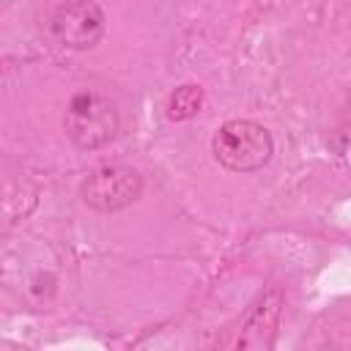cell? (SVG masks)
<instances>
[{"mask_svg":"<svg viewBox=\"0 0 351 351\" xmlns=\"http://www.w3.org/2000/svg\"><path fill=\"white\" fill-rule=\"evenodd\" d=\"M200 107H203V88L186 82V85H181V88H176L170 93L165 110H167L170 121H189V118H195L200 112Z\"/></svg>","mask_w":351,"mask_h":351,"instance_id":"6","label":"cell"},{"mask_svg":"<svg viewBox=\"0 0 351 351\" xmlns=\"http://www.w3.org/2000/svg\"><path fill=\"white\" fill-rule=\"evenodd\" d=\"M52 38L69 49H90L104 36V11L96 0H66L49 19Z\"/></svg>","mask_w":351,"mask_h":351,"instance_id":"4","label":"cell"},{"mask_svg":"<svg viewBox=\"0 0 351 351\" xmlns=\"http://www.w3.org/2000/svg\"><path fill=\"white\" fill-rule=\"evenodd\" d=\"M211 151H214V159L225 170L252 173V170H261L271 159L274 143L266 126L247 121V118H236L217 129L211 140Z\"/></svg>","mask_w":351,"mask_h":351,"instance_id":"2","label":"cell"},{"mask_svg":"<svg viewBox=\"0 0 351 351\" xmlns=\"http://www.w3.org/2000/svg\"><path fill=\"white\" fill-rule=\"evenodd\" d=\"M143 192V178L129 165H101L88 173L80 186V197L99 214H112L132 206Z\"/></svg>","mask_w":351,"mask_h":351,"instance_id":"3","label":"cell"},{"mask_svg":"<svg viewBox=\"0 0 351 351\" xmlns=\"http://www.w3.org/2000/svg\"><path fill=\"white\" fill-rule=\"evenodd\" d=\"M280 321V293L271 288L266 291L244 315L239 337L230 340L236 348H269L274 340V329Z\"/></svg>","mask_w":351,"mask_h":351,"instance_id":"5","label":"cell"},{"mask_svg":"<svg viewBox=\"0 0 351 351\" xmlns=\"http://www.w3.org/2000/svg\"><path fill=\"white\" fill-rule=\"evenodd\" d=\"M118 126H121V118L115 104L96 90H77L66 104L63 129L69 140L82 151H93L112 143L118 134Z\"/></svg>","mask_w":351,"mask_h":351,"instance_id":"1","label":"cell"}]
</instances>
